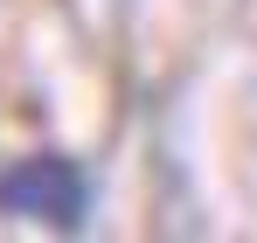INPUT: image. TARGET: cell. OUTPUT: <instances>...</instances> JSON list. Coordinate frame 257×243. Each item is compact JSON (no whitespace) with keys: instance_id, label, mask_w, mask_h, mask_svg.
Masks as SVG:
<instances>
[{"instance_id":"1","label":"cell","mask_w":257,"mask_h":243,"mask_svg":"<svg viewBox=\"0 0 257 243\" xmlns=\"http://www.w3.org/2000/svg\"><path fill=\"white\" fill-rule=\"evenodd\" d=\"M0 208L21 215V222H63V229H77L84 208H90V188L63 153H28V160H14L0 174Z\"/></svg>"}]
</instances>
